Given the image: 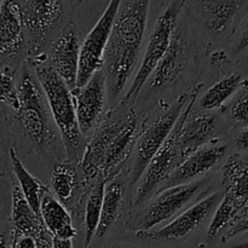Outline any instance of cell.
Here are the masks:
<instances>
[{
	"label": "cell",
	"instance_id": "6da1fadb",
	"mask_svg": "<svg viewBox=\"0 0 248 248\" xmlns=\"http://www.w3.org/2000/svg\"><path fill=\"white\" fill-rule=\"evenodd\" d=\"M140 132L137 114L130 104L121 101L111 108L85 147L79 165L85 183L92 188L99 179L108 183L119 176Z\"/></svg>",
	"mask_w": 248,
	"mask_h": 248
},
{
	"label": "cell",
	"instance_id": "7a4b0ae2",
	"mask_svg": "<svg viewBox=\"0 0 248 248\" xmlns=\"http://www.w3.org/2000/svg\"><path fill=\"white\" fill-rule=\"evenodd\" d=\"M152 0H121L103 58L107 89L116 98L131 79L143 45Z\"/></svg>",
	"mask_w": 248,
	"mask_h": 248
},
{
	"label": "cell",
	"instance_id": "3957f363",
	"mask_svg": "<svg viewBox=\"0 0 248 248\" xmlns=\"http://www.w3.org/2000/svg\"><path fill=\"white\" fill-rule=\"evenodd\" d=\"M28 63L33 68L38 82L47 101L51 115L62 140L68 161L79 164L84 155V136L79 128L72 90L57 74L45 53L29 57Z\"/></svg>",
	"mask_w": 248,
	"mask_h": 248
},
{
	"label": "cell",
	"instance_id": "277c9868",
	"mask_svg": "<svg viewBox=\"0 0 248 248\" xmlns=\"http://www.w3.org/2000/svg\"><path fill=\"white\" fill-rule=\"evenodd\" d=\"M18 87L19 108L14 119L22 135L39 150H48L52 154L61 136L57 130L47 101L40 84L36 82L26 65H23Z\"/></svg>",
	"mask_w": 248,
	"mask_h": 248
},
{
	"label": "cell",
	"instance_id": "5b68a950",
	"mask_svg": "<svg viewBox=\"0 0 248 248\" xmlns=\"http://www.w3.org/2000/svg\"><path fill=\"white\" fill-rule=\"evenodd\" d=\"M203 85L199 84L193 89V94L190 99L184 107L178 121L174 125L171 135L166 140L157 154L155 155L154 159L149 164L148 169L145 170L142 179H140V186H138L137 191L135 194L132 205L140 206L142 203L147 202L152 196L157 194L164 186L165 182L169 179L172 172L181 165V155H179V140H181L182 131H183L184 124L188 120L189 116L191 115L194 104L198 99L200 90L202 89Z\"/></svg>",
	"mask_w": 248,
	"mask_h": 248
},
{
	"label": "cell",
	"instance_id": "8992f818",
	"mask_svg": "<svg viewBox=\"0 0 248 248\" xmlns=\"http://www.w3.org/2000/svg\"><path fill=\"white\" fill-rule=\"evenodd\" d=\"M184 6H186V0H167L165 2V6L157 16L154 28L150 34L144 57L133 78L130 89L121 99L123 102L130 104L131 102L136 101L142 91V87L149 80V78H152L155 68L162 60L171 44L172 36L178 27L179 17L184 11Z\"/></svg>",
	"mask_w": 248,
	"mask_h": 248
},
{
	"label": "cell",
	"instance_id": "52a82bcc",
	"mask_svg": "<svg viewBox=\"0 0 248 248\" xmlns=\"http://www.w3.org/2000/svg\"><path fill=\"white\" fill-rule=\"evenodd\" d=\"M16 7L23 26L29 57L43 53V47L53 29L67 14L70 0H10Z\"/></svg>",
	"mask_w": 248,
	"mask_h": 248
},
{
	"label": "cell",
	"instance_id": "ba28073f",
	"mask_svg": "<svg viewBox=\"0 0 248 248\" xmlns=\"http://www.w3.org/2000/svg\"><path fill=\"white\" fill-rule=\"evenodd\" d=\"M193 90L181 94L176 103L170 107L164 114L157 116L149 126L143 128L136 142L133 149L132 165H131L130 186H136L142 179L145 170L148 169L152 160L164 145L169 136L171 135L174 125L178 121L184 107L190 99Z\"/></svg>",
	"mask_w": 248,
	"mask_h": 248
},
{
	"label": "cell",
	"instance_id": "9c48e42d",
	"mask_svg": "<svg viewBox=\"0 0 248 248\" xmlns=\"http://www.w3.org/2000/svg\"><path fill=\"white\" fill-rule=\"evenodd\" d=\"M107 91L106 77L102 69L94 73L86 85L72 91L78 124L82 136L92 135L106 116Z\"/></svg>",
	"mask_w": 248,
	"mask_h": 248
},
{
	"label": "cell",
	"instance_id": "30bf717a",
	"mask_svg": "<svg viewBox=\"0 0 248 248\" xmlns=\"http://www.w3.org/2000/svg\"><path fill=\"white\" fill-rule=\"evenodd\" d=\"M82 41L75 22L68 21L51 45V65L72 91L77 87Z\"/></svg>",
	"mask_w": 248,
	"mask_h": 248
},
{
	"label": "cell",
	"instance_id": "8fae6325",
	"mask_svg": "<svg viewBox=\"0 0 248 248\" xmlns=\"http://www.w3.org/2000/svg\"><path fill=\"white\" fill-rule=\"evenodd\" d=\"M205 184L206 181H196L164 189L157 193L156 199L143 217L138 232L152 230L154 227L176 216L200 194Z\"/></svg>",
	"mask_w": 248,
	"mask_h": 248
},
{
	"label": "cell",
	"instance_id": "7c38bea8",
	"mask_svg": "<svg viewBox=\"0 0 248 248\" xmlns=\"http://www.w3.org/2000/svg\"><path fill=\"white\" fill-rule=\"evenodd\" d=\"M247 6L248 0H186V7L216 35L228 33Z\"/></svg>",
	"mask_w": 248,
	"mask_h": 248
},
{
	"label": "cell",
	"instance_id": "4fadbf2b",
	"mask_svg": "<svg viewBox=\"0 0 248 248\" xmlns=\"http://www.w3.org/2000/svg\"><path fill=\"white\" fill-rule=\"evenodd\" d=\"M223 196H224V193L216 191L212 195L202 199L198 203L191 206L190 208L184 211L182 215H179L166 227L159 230H154V232L153 230L137 232V237L157 240V241H173V240L183 239L191 232H194L206 219V217L217 208Z\"/></svg>",
	"mask_w": 248,
	"mask_h": 248
},
{
	"label": "cell",
	"instance_id": "5bb4252c",
	"mask_svg": "<svg viewBox=\"0 0 248 248\" xmlns=\"http://www.w3.org/2000/svg\"><path fill=\"white\" fill-rule=\"evenodd\" d=\"M225 153H227V145L224 144L212 143V144L205 145L198 152L193 153L189 157H186L172 172L169 179L161 186L160 191L167 188H172V186L191 183L193 179L202 176L212 167H215L224 157Z\"/></svg>",
	"mask_w": 248,
	"mask_h": 248
},
{
	"label": "cell",
	"instance_id": "9a60e30c",
	"mask_svg": "<svg viewBox=\"0 0 248 248\" xmlns=\"http://www.w3.org/2000/svg\"><path fill=\"white\" fill-rule=\"evenodd\" d=\"M27 52L26 35L16 7L10 0H4L0 7V65L5 61H16Z\"/></svg>",
	"mask_w": 248,
	"mask_h": 248
},
{
	"label": "cell",
	"instance_id": "2e32d148",
	"mask_svg": "<svg viewBox=\"0 0 248 248\" xmlns=\"http://www.w3.org/2000/svg\"><path fill=\"white\" fill-rule=\"evenodd\" d=\"M78 165L79 164L65 160L56 164L51 173V189L53 195L65 207H81L80 200L82 201L86 191L89 193L91 190L84 181L80 186L78 179Z\"/></svg>",
	"mask_w": 248,
	"mask_h": 248
},
{
	"label": "cell",
	"instance_id": "e0dca14e",
	"mask_svg": "<svg viewBox=\"0 0 248 248\" xmlns=\"http://www.w3.org/2000/svg\"><path fill=\"white\" fill-rule=\"evenodd\" d=\"M186 62V43L183 33L177 27L171 44L167 48L166 53L162 60L155 68L152 75V89H161V87L171 85L179 78L183 72L184 65Z\"/></svg>",
	"mask_w": 248,
	"mask_h": 248
},
{
	"label": "cell",
	"instance_id": "ac0fdd59",
	"mask_svg": "<svg viewBox=\"0 0 248 248\" xmlns=\"http://www.w3.org/2000/svg\"><path fill=\"white\" fill-rule=\"evenodd\" d=\"M216 131H217V125H216L215 116L202 115V114H194L189 116L184 124L179 140L181 164L193 153L207 145V143L212 140Z\"/></svg>",
	"mask_w": 248,
	"mask_h": 248
},
{
	"label": "cell",
	"instance_id": "d6986e66",
	"mask_svg": "<svg viewBox=\"0 0 248 248\" xmlns=\"http://www.w3.org/2000/svg\"><path fill=\"white\" fill-rule=\"evenodd\" d=\"M40 216L46 229L56 239L72 240L77 235L69 211L48 188L41 198Z\"/></svg>",
	"mask_w": 248,
	"mask_h": 248
},
{
	"label": "cell",
	"instance_id": "ffe728a7",
	"mask_svg": "<svg viewBox=\"0 0 248 248\" xmlns=\"http://www.w3.org/2000/svg\"><path fill=\"white\" fill-rule=\"evenodd\" d=\"M11 225L16 236H33L39 234L44 225L41 216L31 208L16 181L12 182Z\"/></svg>",
	"mask_w": 248,
	"mask_h": 248
},
{
	"label": "cell",
	"instance_id": "44dd1931",
	"mask_svg": "<svg viewBox=\"0 0 248 248\" xmlns=\"http://www.w3.org/2000/svg\"><path fill=\"white\" fill-rule=\"evenodd\" d=\"M222 186L224 193L235 199L242 208L248 202V160L232 155L224 165Z\"/></svg>",
	"mask_w": 248,
	"mask_h": 248
},
{
	"label": "cell",
	"instance_id": "7402d4cb",
	"mask_svg": "<svg viewBox=\"0 0 248 248\" xmlns=\"http://www.w3.org/2000/svg\"><path fill=\"white\" fill-rule=\"evenodd\" d=\"M9 160L14 171L15 179L18 183L24 198L27 199L31 208L40 216L41 198L47 188L26 169L14 147L9 148Z\"/></svg>",
	"mask_w": 248,
	"mask_h": 248
},
{
	"label": "cell",
	"instance_id": "603a6c76",
	"mask_svg": "<svg viewBox=\"0 0 248 248\" xmlns=\"http://www.w3.org/2000/svg\"><path fill=\"white\" fill-rule=\"evenodd\" d=\"M124 191H125V188H124L123 179L120 178V176H116L115 178L107 183L103 203H102L101 220H99L96 236L103 237L113 227L114 223L118 220L121 208H123Z\"/></svg>",
	"mask_w": 248,
	"mask_h": 248
},
{
	"label": "cell",
	"instance_id": "cb8c5ba5",
	"mask_svg": "<svg viewBox=\"0 0 248 248\" xmlns=\"http://www.w3.org/2000/svg\"><path fill=\"white\" fill-rule=\"evenodd\" d=\"M107 182L99 179L91 190L87 194V200L85 202L84 210V227H85V244L84 248H90L92 240L96 236L98 229L99 220H101L102 203H103L104 190H106Z\"/></svg>",
	"mask_w": 248,
	"mask_h": 248
},
{
	"label": "cell",
	"instance_id": "d4e9b609",
	"mask_svg": "<svg viewBox=\"0 0 248 248\" xmlns=\"http://www.w3.org/2000/svg\"><path fill=\"white\" fill-rule=\"evenodd\" d=\"M245 82L246 80L239 74H230L224 77L206 91L201 98V107L206 110L220 108L230 97L234 96L244 86Z\"/></svg>",
	"mask_w": 248,
	"mask_h": 248
},
{
	"label": "cell",
	"instance_id": "484cf974",
	"mask_svg": "<svg viewBox=\"0 0 248 248\" xmlns=\"http://www.w3.org/2000/svg\"><path fill=\"white\" fill-rule=\"evenodd\" d=\"M242 211V206L229 194H225L220 200L219 205L215 210L212 220L207 229V236L215 237L225 228H230L239 219V215Z\"/></svg>",
	"mask_w": 248,
	"mask_h": 248
},
{
	"label": "cell",
	"instance_id": "4316f807",
	"mask_svg": "<svg viewBox=\"0 0 248 248\" xmlns=\"http://www.w3.org/2000/svg\"><path fill=\"white\" fill-rule=\"evenodd\" d=\"M0 103L14 111L18 110V87L16 81V69L12 65L0 68Z\"/></svg>",
	"mask_w": 248,
	"mask_h": 248
},
{
	"label": "cell",
	"instance_id": "83f0119b",
	"mask_svg": "<svg viewBox=\"0 0 248 248\" xmlns=\"http://www.w3.org/2000/svg\"><path fill=\"white\" fill-rule=\"evenodd\" d=\"M244 91L235 99L232 107V120L235 125L248 127V80L242 86Z\"/></svg>",
	"mask_w": 248,
	"mask_h": 248
},
{
	"label": "cell",
	"instance_id": "f1b7e54d",
	"mask_svg": "<svg viewBox=\"0 0 248 248\" xmlns=\"http://www.w3.org/2000/svg\"><path fill=\"white\" fill-rule=\"evenodd\" d=\"M245 232H248V216L247 217L241 218L240 220H237L232 227H230L229 229H228V232H225V235L223 236V241H227V240L232 239V237L236 236V235Z\"/></svg>",
	"mask_w": 248,
	"mask_h": 248
},
{
	"label": "cell",
	"instance_id": "f546056e",
	"mask_svg": "<svg viewBox=\"0 0 248 248\" xmlns=\"http://www.w3.org/2000/svg\"><path fill=\"white\" fill-rule=\"evenodd\" d=\"M11 248H38V246L33 236H16L12 234Z\"/></svg>",
	"mask_w": 248,
	"mask_h": 248
},
{
	"label": "cell",
	"instance_id": "4dcf8cb0",
	"mask_svg": "<svg viewBox=\"0 0 248 248\" xmlns=\"http://www.w3.org/2000/svg\"><path fill=\"white\" fill-rule=\"evenodd\" d=\"M235 143H236L239 149L248 153V127H245L244 130L237 133L236 138H235Z\"/></svg>",
	"mask_w": 248,
	"mask_h": 248
},
{
	"label": "cell",
	"instance_id": "1f68e13d",
	"mask_svg": "<svg viewBox=\"0 0 248 248\" xmlns=\"http://www.w3.org/2000/svg\"><path fill=\"white\" fill-rule=\"evenodd\" d=\"M210 60L211 64L217 65V67L225 64V63H228V61H229L228 60V55L223 50H217L216 52H213Z\"/></svg>",
	"mask_w": 248,
	"mask_h": 248
},
{
	"label": "cell",
	"instance_id": "d6a6232c",
	"mask_svg": "<svg viewBox=\"0 0 248 248\" xmlns=\"http://www.w3.org/2000/svg\"><path fill=\"white\" fill-rule=\"evenodd\" d=\"M246 48H248V18L246 21V24H245L244 31H242L239 44H237L236 52H241V51L246 50Z\"/></svg>",
	"mask_w": 248,
	"mask_h": 248
},
{
	"label": "cell",
	"instance_id": "836d02e7",
	"mask_svg": "<svg viewBox=\"0 0 248 248\" xmlns=\"http://www.w3.org/2000/svg\"><path fill=\"white\" fill-rule=\"evenodd\" d=\"M52 248H73L72 240H63L53 237Z\"/></svg>",
	"mask_w": 248,
	"mask_h": 248
},
{
	"label": "cell",
	"instance_id": "e575fe53",
	"mask_svg": "<svg viewBox=\"0 0 248 248\" xmlns=\"http://www.w3.org/2000/svg\"><path fill=\"white\" fill-rule=\"evenodd\" d=\"M11 246H12V241L11 244H10L7 232H1V230H0V248H11Z\"/></svg>",
	"mask_w": 248,
	"mask_h": 248
},
{
	"label": "cell",
	"instance_id": "d590c367",
	"mask_svg": "<svg viewBox=\"0 0 248 248\" xmlns=\"http://www.w3.org/2000/svg\"><path fill=\"white\" fill-rule=\"evenodd\" d=\"M247 216H248V202H247V205L245 206L244 208H242L241 212H240L239 219H237V220H240V219H241V218H244V217H247Z\"/></svg>",
	"mask_w": 248,
	"mask_h": 248
},
{
	"label": "cell",
	"instance_id": "8d00e7d4",
	"mask_svg": "<svg viewBox=\"0 0 248 248\" xmlns=\"http://www.w3.org/2000/svg\"><path fill=\"white\" fill-rule=\"evenodd\" d=\"M229 248H248V240H246L245 242H241V244L234 245V246H232Z\"/></svg>",
	"mask_w": 248,
	"mask_h": 248
},
{
	"label": "cell",
	"instance_id": "74e56055",
	"mask_svg": "<svg viewBox=\"0 0 248 248\" xmlns=\"http://www.w3.org/2000/svg\"><path fill=\"white\" fill-rule=\"evenodd\" d=\"M0 126H1V124H0ZM2 128L0 127V145H1V143H2ZM0 174H1V176H5V173L4 172H1L0 171Z\"/></svg>",
	"mask_w": 248,
	"mask_h": 248
},
{
	"label": "cell",
	"instance_id": "f35d334b",
	"mask_svg": "<svg viewBox=\"0 0 248 248\" xmlns=\"http://www.w3.org/2000/svg\"><path fill=\"white\" fill-rule=\"evenodd\" d=\"M2 4H4V0H0V7H1Z\"/></svg>",
	"mask_w": 248,
	"mask_h": 248
},
{
	"label": "cell",
	"instance_id": "ab89813d",
	"mask_svg": "<svg viewBox=\"0 0 248 248\" xmlns=\"http://www.w3.org/2000/svg\"><path fill=\"white\" fill-rule=\"evenodd\" d=\"M82 1H86V0H78V4H80V2H82Z\"/></svg>",
	"mask_w": 248,
	"mask_h": 248
},
{
	"label": "cell",
	"instance_id": "60d3db41",
	"mask_svg": "<svg viewBox=\"0 0 248 248\" xmlns=\"http://www.w3.org/2000/svg\"><path fill=\"white\" fill-rule=\"evenodd\" d=\"M70 1H72V2H77V4H78V0H70Z\"/></svg>",
	"mask_w": 248,
	"mask_h": 248
}]
</instances>
